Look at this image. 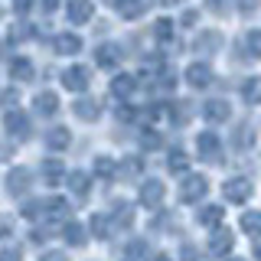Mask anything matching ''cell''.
<instances>
[{"mask_svg":"<svg viewBox=\"0 0 261 261\" xmlns=\"http://www.w3.org/2000/svg\"><path fill=\"white\" fill-rule=\"evenodd\" d=\"M95 176L98 179H114V176H118V163H114L111 157H105V153L95 157Z\"/></svg>","mask_w":261,"mask_h":261,"instance_id":"cell-28","label":"cell"},{"mask_svg":"<svg viewBox=\"0 0 261 261\" xmlns=\"http://www.w3.org/2000/svg\"><path fill=\"white\" fill-rule=\"evenodd\" d=\"M4 127H7V134L16 137V141H23V137H30V114L27 111H7L4 114Z\"/></svg>","mask_w":261,"mask_h":261,"instance_id":"cell-7","label":"cell"},{"mask_svg":"<svg viewBox=\"0 0 261 261\" xmlns=\"http://www.w3.org/2000/svg\"><path fill=\"white\" fill-rule=\"evenodd\" d=\"M245 49H248V56L261 59V30H251L248 36H245Z\"/></svg>","mask_w":261,"mask_h":261,"instance_id":"cell-35","label":"cell"},{"mask_svg":"<svg viewBox=\"0 0 261 261\" xmlns=\"http://www.w3.org/2000/svg\"><path fill=\"white\" fill-rule=\"evenodd\" d=\"M153 36H157L160 43H170V39H173V20H167V16L157 20L153 23Z\"/></svg>","mask_w":261,"mask_h":261,"instance_id":"cell-34","label":"cell"},{"mask_svg":"<svg viewBox=\"0 0 261 261\" xmlns=\"http://www.w3.org/2000/svg\"><path fill=\"white\" fill-rule=\"evenodd\" d=\"M33 111H36V114H46V118H53V114L59 111V95H53V92L36 95V98H33Z\"/></svg>","mask_w":261,"mask_h":261,"instance_id":"cell-18","label":"cell"},{"mask_svg":"<svg viewBox=\"0 0 261 261\" xmlns=\"http://www.w3.org/2000/svg\"><path fill=\"white\" fill-rule=\"evenodd\" d=\"M10 232H13V222L7 216H0V235H7V239H10Z\"/></svg>","mask_w":261,"mask_h":261,"instance_id":"cell-44","label":"cell"},{"mask_svg":"<svg viewBox=\"0 0 261 261\" xmlns=\"http://www.w3.org/2000/svg\"><path fill=\"white\" fill-rule=\"evenodd\" d=\"M251 141H255V134H251L248 127H242V130H235V147H248Z\"/></svg>","mask_w":261,"mask_h":261,"instance_id":"cell-38","label":"cell"},{"mask_svg":"<svg viewBox=\"0 0 261 261\" xmlns=\"http://www.w3.org/2000/svg\"><path fill=\"white\" fill-rule=\"evenodd\" d=\"M157 82H160V88H173V82H176V79H173V69H170V65H163Z\"/></svg>","mask_w":261,"mask_h":261,"instance_id":"cell-39","label":"cell"},{"mask_svg":"<svg viewBox=\"0 0 261 261\" xmlns=\"http://www.w3.org/2000/svg\"><path fill=\"white\" fill-rule=\"evenodd\" d=\"M43 206H46L43 216H49V219H69V212H72V206L65 199H46Z\"/></svg>","mask_w":261,"mask_h":261,"instance_id":"cell-30","label":"cell"},{"mask_svg":"<svg viewBox=\"0 0 261 261\" xmlns=\"http://www.w3.org/2000/svg\"><path fill=\"white\" fill-rule=\"evenodd\" d=\"M225 219V206H202L199 209V222L209 225V228H219Z\"/></svg>","mask_w":261,"mask_h":261,"instance_id":"cell-24","label":"cell"},{"mask_svg":"<svg viewBox=\"0 0 261 261\" xmlns=\"http://www.w3.org/2000/svg\"><path fill=\"white\" fill-rule=\"evenodd\" d=\"M147 255H150V248H147V242H144V239L127 242V248H124V261H147Z\"/></svg>","mask_w":261,"mask_h":261,"instance_id":"cell-29","label":"cell"},{"mask_svg":"<svg viewBox=\"0 0 261 261\" xmlns=\"http://www.w3.org/2000/svg\"><path fill=\"white\" fill-rule=\"evenodd\" d=\"M30 7H33V0H16V10H20V13H27Z\"/></svg>","mask_w":261,"mask_h":261,"instance_id":"cell-52","label":"cell"},{"mask_svg":"<svg viewBox=\"0 0 261 261\" xmlns=\"http://www.w3.org/2000/svg\"><path fill=\"white\" fill-rule=\"evenodd\" d=\"M72 111H75V118H82V121H98L101 118V105H98L95 98H79Z\"/></svg>","mask_w":261,"mask_h":261,"instance_id":"cell-19","label":"cell"},{"mask_svg":"<svg viewBox=\"0 0 261 261\" xmlns=\"http://www.w3.org/2000/svg\"><path fill=\"white\" fill-rule=\"evenodd\" d=\"M20 258H23V251L16 248V245H10V248L0 251V261H20Z\"/></svg>","mask_w":261,"mask_h":261,"instance_id":"cell-41","label":"cell"},{"mask_svg":"<svg viewBox=\"0 0 261 261\" xmlns=\"http://www.w3.org/2000/svg\"><path fill=\"white\" fill-rule=\"evenodd\" d=\"M183 261H196V248H193V245H186V248H183Z\"/></svg>","mask_w":261,"mask_h":261,"instance_id":"cell-50","label":"cell"},{"mask_svg":"<svg viewBox=\"0 0 261 261\" xmlns=\"http://www.w3.org/2000/svg\"><path fill=\"white\" fill-rule=\"evenodd\" d=\"M153 4H160V7H170V4H179V0H153Z\"/></svg>","mask_w":261,"mask_h":261,"instance_id":"cell-53","label":"cell"},{"mask_svg":"<svg viewBox=\"0 0 261 261\" xmlns=\"http://www.w3.org/2000/svg\"><path fill=\"white\" fill-rule=\"evenodd\" d=\"M202 118H206L209 124H225V121L232 118V105H228L225 98H209V101L202 105Z\"/></svg>","mask_w":261,"mask_h":261,"instance_id":"cell-8","label":"cell"},{"mask_svg":"<svg viewBox=\"0 0 261 261\" xmlns=\"http://www.w3.org/2000/svg\"><path fill=\"white\" fill-rule=\"evenodd\" d=\"M95 62L101 65V69H114V65L121 62V49L114 46V43H105V46H98V49H95Z\"/></svg>","mask_w":261,"mask_h":261,"instance_id":"cell-17","label":"cell"},{"mask_svg":"<svg viewBox=\"0 0 261 261\" xmlns=\"http://www.w3.org/2000/svg\"><path fill=\"white\" fill-rule=\"evenodd\" d=\"M88 228H92L95 239H108L111 235V219L105 216V212H95V216L88 219Z\"/></svg>","mask_w":261,"mask_h":261,"instance_id":"cell-26","label":"cell"},{"mask_svg":"<svg viewBox=\"0 0 261 261\" xmlns=\"http://www.w3.org/2000/svg\"><path fill=\"white\" fill-rule=\"evenodd\" d=\"M206 7H209V10H216V13H222L225 7H228V0H206Z\"/></svg>","mask_w":261,"mask_h":261,"instance_id":"cell-46","label":"cell"},{"mask_svg":"<svg viewBox=\"0 0 261 261\" xmlns=\"http://www.w3.org/2000/svg\"><path fill=\"white\" fill-rule=\"evenodd\" d=\"M183 75H186V82H190V88H209L212 85V69L206 62H193Z\"/></svg>","mask_w":261,"mask_h":261,"instance_id":"cell-12","label":"cell"},{"mask_svg":"<svg viewBox=\"0 0 261 261\" xmlns=\"http://www.w3.org/2000/svg\"><path fill=\"white\" fill-rule=\"evenodd\" d=\"M53 46H56V53H62V56H75L82 49V39L75 33H59V36L53 39Z\"/></svg>","mask_w":261,"mask_h":261,"instance_id":"cell-20","label":"cell"},{"mask_svg":"<svg viewBox=\"0 0 261 261\" xmlns=\"http://www.w3.org/2000/svg\"><path fill=\"white\" fill-rule=\"evenodd\" d=\"M121 16H127V20H137V16H144L147 10V0H121Z\"/></svg>","mask_w":261,"mask_h":261,"instance_id":"cell-32","label":"cell"},{"mask_svg":"<svg viewBox=\"0 0 261 261\" xmlns=\"http://www.w3.org/2000/svg\"><path fill=\"white\" fill-rule=\"evenodd\" d=\"M232 245H235V235L228 232V228H216L212 239H209V255L212 258H225L228 251H232Z\"/></svg>","mask_w":261,"mask_h":261,"instance_id":"cell-10","label":"cell"},{"mask_svg":"<svg viewBox=\"0 0 261 261\" xmlns=\"http://www.w3.org/2000/svg\"><path fill=\"white\" fill-rule=\"evenodd\" d=\"M222 193H225V199H228V202L242 206V202H248V199H251L255 186H251V179H248V176H232V179H225V183H222Z\"/></svg>","mask_w":261,"mask_h":261,"instance_id":"cell-1","label":"cell"},{"mask_svg":"<svg viewBox=\"0 0 261 261\" xmlns=\"http://www.w3.org/2000/svg\"><path fill=\"white\" fill-rule=\"evenodd\" d=\"M225 261H242V258H225Z\"/></svg>","mask_w":261,"mask_h":261,"instance_id":"cell-55","label":"cell"},{"mask_svg":"<svg viewBox=\"0 0 261 261\" xmlns=\"http://www.w3.org/2000/svg\"><path fill=\"white\" fill-rule=\"evenodd\" d=\"M206 193H209V179L199 176V173H190V176L183 179V186H179V199L190 202V206H193V202H199Z\"/></svg>","mask_w":261,"mask_h":261,"instance_id":"cell-2","label":"cell"},{"mask_svg":"<svg viewBox=\"0 0 261 261\" xmlns=\"http://www.w3.org/2000/svg\"><path fill=\"white\" fill-rule=\"evenodd\" d=\"M141 144L147 147V150H153V147H160V134H157V130H144Z\"/></svg>","mask_w":261,"mask_h":261,"instance_id":"cell-40","label":"cell"},{"mask_svg":"<svg viewBox=\"0 0 261 261\" xmlns=\"http://www.w3.org/2000/svg\"><path fill=\"white\" fill-rule=\"evenodd\" d=\"M59 4H62V0H43V10H46V13H53Z\"/></svg>","mask_w":261,"mask_h":261,"instance_id":"cell-51","label":"cell"},{"mask_svg":"<svg viewBox=\"0 0 261 261\" xmlns=\"http://www.w3.org/2000/svg\"><path fill=\"white\" fill-rule=\"evenodd\" d=\"M49 235H53V232H49V228H33V232H30V242H36V245H43V242L49 239Z\"/></svg>","mask_w":261,"mask_h":261,"instance_id":"cell-42","label":"cell"},{"mask_svg":"<svg viewBox=\"0 0 261 261\" xmlns=\"http://www.w3.org/2000/svg\"><path fill=\"white\" fill-rule=\"evenodd\" d=\"M153 261H173V258H170V255H157V258H153Z\"/></svg>","mask_w":261,"mask_h":261,"instance_id":"cell-54","label":"cell"},{"mask_svg":"<svg viewBox=\"0 0 261 261\" xmlns=\"http://www.w3.org/2000/svg\"><path fill=\"white\" fill-rule=\"evenodd\" d=\"M242 98L248 105H261V79L258 75H251V79L242 82Z\"/></svg>","mask_w":261,"mask_h":261,"instance_id":"cell-25","label":"cell"},{"mask_svg":"<svg viewBox=\"0 0 261 261\" xmlns=\"http://www.w3.org/2000/svg\"><path fill=\"white\" fill-rule=\"evenodd\" d=\"M39 176H43V183L46 186H59V183H65V167H62V160H56V157H49V160H43V167H39Z\"/></svg>","mask_w":261,"mask_h":261,"instance_id":"cell-11","label":"cell"},{"mask_svg":"<svg viewBox=\"0 0 261 261\" xmlns=\"http://www.w3.org/2000/svg\"><path fill=\"white\" fill-rule=\"evenodd\" d=\"M16 88H7V92H0V105H4V111H13L16 108Z\"/></svg>","mask_w":261,"mask_h":261,"instance_id":"cell-37","label":"cell"},{"mask_svg":"<svg viewBox=\"0 0 261 261\" xmlns=\"http://www.w3.org/2000/svg\"><path fill=\"white\" fill-rule=\"evenodd\" d=\"M95 16L92 0H69V23H88Z\"/></svg>","mask_w":261,"mask_h":261,"instance_id":"cell-15","label":"cell"},{"mask_svg":"<svg viewBox=\"0 0 261 261\" xmlns=\"http://www.w3.org/2000/svg\"><path fill=\"white\" fill-rule=\"evenodd\" d=\"M108 219H111V225L127 228L130 222H134V206H130V202H124V199H114V202H111Z\"/></svg>","mask_w":261,"mask_h":261,"instance_id":"cell-14","label":"cell"},{"mask_svg":"<svg viewBox=\"0 0 261 261\" xmlns=\"http://www.w3.org/2000/svg\"><path fill=\"white\" fill-rule=\"evenodd\" d=\"M186 118H190V108H186V105H173V121L176 124H183Z\"/></svg>","mask_w":261,"mask_h":261,"instance_id":"cell-43","label":"cell"},{"mask_svg":"<svg viewBox=\"0 0 261 261\" xmlns=\"http://www.w3.org/2000/svg\"><path fill=\"white\" fill-rule=\"evenodd\" d=\"M65 186L72 190V196H79V199H85V196L92 193V176H88L85 170H72V173L65 176Z\"/></svg>","mask_w":261,"mask_h":261,"instance_id":"cell-13","label":"cell"},{"mask_svg":"<svg viewBox=\"0 0 261 261\" xmlns=\"http://www.w3.org/2000/svg\"><path fill=\"white\" fill-rule=\"evenodd\" d=\"M39 261H69V258H65L62 251H46V255L39 258Z\"/></svg>","mask_w":261,"mask_h":261,"instance_id":"cell-48","label":"cell"},{"mask_svg":"<svg viewBox=\"0 0 261 261\" xmlns=\"http://www.w3.org/2000/svg\"><path fill=\"white\" fill-rule=\"evenodd\" d=\"M10 75L16 82H30L33 75H36V69H33V59H27V56H16V59L10 62Z\"/></svg>","mask_w":261,"mask_h":261,"instance_id":"cell-22","label":"cell"},{"mask_svg":"<svg viewBox=\"0 0 261 261\" xmlns=\"http://www.w3.org/2000/svg\"><path fill=\"white\" fill-rule=\"evenodd\" d=\"M196 16H199L196 10H186V13H183V27H193V23H196Z\"/></svg>","mask_w":261,"mask_h":261,"instance_id":"cell-49","label":"cell"},{"mask_svg":"<svg viewBox=\"0 0 261 261\" xmlns=\"http://www.w3.org/2000/svg\"><path fill=\"white\" fill-rule=\"evenodd\" d=\"M33 190V173L27 167H13L10 173H7V193L10 196H27Z\"/></svg>","mask_w":261,"mask_h":261,"instance_id":"cell-6","label":"cell"},{"mask_svg":"<svg viewBox=\"0 0 261 261\" xmlns=\"http://www.w3.org/2000/svg\"><path fill=\"white\" fill-rule=\"evenodd\" d=\"M72 144V134H69V127H49V134H46V147L49 150H65V147Z\"/></svg>","mask_w":261,"mask_h":261,"instance_id":"cell-21","label":"cell"},{"mask_svg":"<svg viewBox=\"0 0 261 261\" xmlns=\"http://www.w3.org/2000/svg\"><path fill=\"white\" fill-rule=\"evenodd\" d=\"M118 118H121V121H137V111H130V108H118Z\"/></svg>","mask_w":261,"mask_h":261,"instance_id":"cell-47","label":"cell"},{"mask_svg":"<svg viewBox=\"0 0 261 261\" xmlns=\"http://www.w3.org/2000/svg\"><path fill=\"white\" fill-rule=\"evenodd\" d=\"M137 85H141V79L137 75H130V72H118V75H111V95L118 98V101H127L130 95L137 92Z\"/></svg>","mask_w":261,"mask_h":261,"instance_id":"cell-4","label":"cell"},{"mask_svg":"<svg viewBox=\"0 0 261 261\" xmlns=\"http://www.w3.org/2000/svg\"><path fill=\"white\" fill-rule=\"evenodd\" d=\"M43 212H46V206H43L39 199H33V202H27V206H23V219H30V222H33V219H39Z\"/></svg>","mask_w":261,"mask_h":261,"instance_id":"cell-36","label":"cell"},{"mask_svg":"<svg viewBox=\"0 0 261 261\" xmlns=\"http://www.w3.org/2000/svg\"><path fill=\"white\" fill-rule=\"evenodd\" d=\"M167 167H170V173H186V170H190V153L173 147V150L167 153Z\"/></svg>","mask_w":261,"mask_h":261,"instance_id":"cell-23","label":"cell"},{"mask_svg":"<svg viewBox=\"0 0 261 261\" xmlns=\"http://www.w3.org/2000/svg\"><path fill=\"white\" fill-rule=\"evenodd\" d=\"M62 239L69 242V245H75V248H79V245H85L88 235H85V228H82L79 222H65V228H62Z\"/></svg>","mask_w":261,"mask_h":261,"instance_id":"cell-31","label":"cell"},{"mask_svg":"<svg viewBox=\"0 0 261 261\" xmlns=\"http://www.w3.org/2000/svg\"><path fill=\"white\" fill-rule=\"evenodd\" d=\"M219 46H222V36H219L216 30L199 33V36H196V49H199V53H216Z\"/></svg>","mask_w":261,"mask_h":261,"instance_id":"cell-27","label":"cell"},{"mask_svg":"<svg viewBox=\"0 0 261 261\" xmlns=\"http://www.w3.org/2000/svg\"><path fill=\"white\" fill-rule=\"evenodd\" d=\"M137 196H141V206H147V209H157V206H163L167 186H163V179H144V183H141V190H137Z\"/></svg>","mask_w":261,"mask_h":261,"instance_id":"cell-3","label":"cell"},{"mask_svg":"<svg viewBox=\"0 0 261 261\" xmlns=\"http://www.w3.org/2000/svg\"><path fill=\"white\" fill-rule=\"evenodd\" d=\"M141 173H144V160L137 157V153H127V157L118 163V179H137Z\"/></svg>","mask_w":261,"mask_h":261,"instance_id":"cell-16","label":"cell"},{"mask_svg":"<svg viewBox=\"0 0 261 261\" xmlns=\"http://www.w3.org/2000/svg\"><path fill=\"white\" fill-rule=\"evenodd\" d=\"M242 232L245 235H261V212H245L242 216Z\"/></svg>","mask_w":261,"mask_h":261,"instance_id":"cell-33","label":"cell"},{"mask_svg":"<svg viewBox=\"0 0 261 261\" xmlns=\"http://www.w3.org/2000/svg\"><path fill=\"white\" fill-rule=\"evenodd\" d=\"M88 82H92V75H88L85 65H69V69L62 72V85L69 88V92H85Z\"/></svg>","mask_w":261,"mask_h":261,"instance_id":"cell-9","label":"cell"},{"mask_svg":"<svg viewBox=\"0 0 261 261\" xmlns=\"http://www.w3.org/2000/svg\"><path fill=\"white\" fill-rule=\"evenodd\" d=\"M196 150H199V157L206 163H216L219 157H222V141H219L212 130H202V134L196 137Z\"/></svg>","mask_w":261,"mask_h":261,"instance_id":"cell-5","label":"cell"},{"mask_svg":"<svg viewBox=\"0 0 261 261\" xmlns=\"http://www.w3.org/2000/svg\"><path fill=\"white\" fill-rule=\"evenodd\" d=\"M239 10H242V13H251V10H258V0H239Z\"/></svg>","mask_w":261,"mask_h":261,"instance_id":"cell-45","label":"cell"}]
</instances>
